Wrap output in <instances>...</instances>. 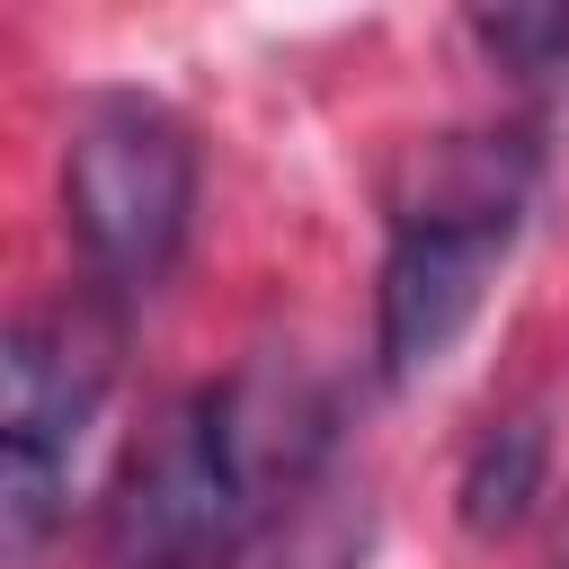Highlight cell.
I'll return each mask as SVG.
<instances>
[{"label":"cell","instance_id":"1","mask_svg":"<svg viewBox=\"0 0 569 569\" xmlns=\"http://www.w3.org/2000/svg\"><path fill=\"white\" fill-rule=\"evenodd\" d=\"M338 471V409L302 356H249L187 391L116 471L107 569H222L258 525Z\"/></svg>","mask_w":569,"mask_h":569},{"label":"cell","instance_id":"2","mask_svg":"<svg viewBox=\"0 0 569 569\" xmlns=\"http://www.w3.org/2000/svg\"><path fill=\"white\" fill-rule=\"evenodd\" d=\"M525 178H533V151L516 133H436L409 160V178L391 196L382 284H373L382 382H418L453 356V338L471 329V311L516 240Z\"/></svg>","mask_w":569,"mask_h":569},{"label":"cell","instance_id":"5","mask_svg":"<svg viewBox=\"0 0 569 569\" xmlns=\"http://www.w3.org/2000/svg\"><path fill=\"white\" fill-rule=\"evenodd\" d=\"M542 498H551V427H542V409L489 418L480 445L462 453V489H453L462 533H471V542H498V533H516Z\"/></svg>","mask_w":569,"mask_h":569},{"label":"cell","instance_id":"6","mask_svg":"<svg viewBox=\"0 0 569 569\" xmlns=\"http://www.w3.org/2000/svg\"><path fill=\"white\" fill-rule=\"evenodd\" d=\"M471 44L507 62L516 80H560L569 71V9H480Z\"/></svg>","mask_w":569,"mask_h":569},{"label":"cell","instance_id":"4","mask_svg":"<svg viewBox=\"0 0 569 569\" xmlns=\"http://www.w3.org/2000/svg\"><path fill=\"white\" fill-rule=\"evenodd\" d=\"M116 382V320L98 302L27 311L0 347V525L9 560H36L71 507V462Z\"/></svg>","mask_w":569,"mask_h":569},{"label":"cell","instance_id":"3","mask_svg":"<svg viewBox=\"0 0 569 569\" xmlns=\"http://www.w3.org/2000/svg\"><path fill=\"white\" fill-rule=\"evenodd\" d=\"M62 213L98 302H142L196 222V142L142 89H89L62 133Z\"/></svg>","mask_w":569,"mask_h":569}]
</instances>
